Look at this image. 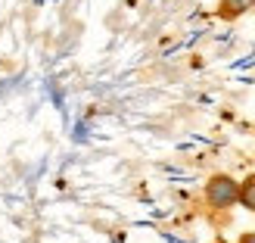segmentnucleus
<instances>
[{"label": "nucleus", "instance_id": "1", "mask_svg": "<svg viewBox=\"0 0 255 243\" xmlns=\"http://www.w3.org/2000/svg\"><path fill=\"white\" fill-rule=\"evenodd\" d=\"M206 203L212 209H231L240 203V181L231 175H212L206 181Z\"/></svg>", "mask_w": 255, "mask_h": 243}, {"label": "nucleus", "instance_id": "2", "mask_svg": "<svg viewBox=\"0 0 255 243\" xmlns=\"http://www.w3.org/2000/svg\"><path fill=\"white\" fill-rule=\"evenodd\" d=\"M249 9H255V0H221V3H218V16L227 19V22H234L240 16H246Z\"/></svg>", "mask_w": 255, "mask_h": 243}, {"label": "nucleus", "instance_id": "3", "mask_svg": "<svg viewBox=\"0 0 255 243\" xmlns=\"http://www.w3.org/2000/svg\"><path fill=\"white\" fill-rule=\"evenodd\" d=\"M240 206L255 212V175H249L246 181H240Z\"/></svg>", "mask_w": 255, "mask_h": 243}, {"label": "nucleus", "instance_id": "4", "mask_svg": "<svg viewBox=\"0 0 255 243\" xmlns=\"http://www.w3.org/2000/svg\"><path fill=\"white\" fill-rule=\"evenodd\" d=\"M237 243H255V231H252V234H243V237H240Z\"/></svg>", "mask_w": 255, "mask_h": 243}]
</instances>
